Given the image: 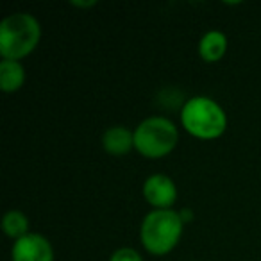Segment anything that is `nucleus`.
<instances>
[{"label":"nucleus","mask_w":261,"mask_h":261,"mask_svg":"<svg viewBox=\"0 0 261 261\" xmlns=\"http://www.w3.org/2000/svg\"><path fill=\"white\" fill-rule=\"evenodd\" d=\"M142 195L152 210H174L179 192L170 175L152 174L143 181Z\"/></svg>","instance_id":"obj_5"},{"label":"nucleus","mask_w":261,"mask_h":261,"mask_svg":"<svg viewBox=\"0 0 261 261\" xmlns=\"http://www.w3.org/2000/svg\"><path fill=\"white\" fill-rule=\"evenodd\" d=\"M27 79L25 66L20 61H9L2 59L0 61V90L4 93H16L23 88Z\"/></svg>","instance_id":"obj_9"},{"label":"nucleus","mask_w":261,"mask_h":261,"mask_svg":"<svg viewBox=\"0 0 261 261\" xmlns=\"http://www.w3.org/2000/svg\"><path fill=\"white\" fill-rule=\"evenodd\" d=\"M109 261H143V256L133 247H120L109 256Z\"/></svg>","instance_id":"obj_11"},{"label":"nucleus","mask_w":261,"mask_h":261,"mask_svg":"<svg viewBox=\"0 0 261 261\" xmlns=\"http://www.w3.org/2000/svg\"><path fill=\"white\" fill-rule=\"evenodd\" d=\"M185 218L175 210H150L140 224V243L150 256H167L179 245Z\"/></svg>","instance_id":"obj_2"},{"label":"nucleus","mask_w":261,"mask_h":261,"mask_svg":"<svg viewBox=\"0 0 261 261\" xmlns=\"http://www.w3.org/2000/svg\"><path fill=\"white\" fill-rule=\"evenodd\" d=\"M102 149L113 158H123L135 150V133L125 125H111L102 135Z\"/></svg>","instance_id":"obj_7"},{"label":"nucleus","mask_w":261,"mask_h":261,"mask_svg":"<svg viewBox=\"0 0 261 261\" xmlns=\"http://www.w3.org/2000/svg\"><path fill=\"white\" fill-rule=\"evenodd\" d=\"M2 231L8 238H11L13 242L27 236L31 231V222L23 211L20 210H9L2 217Z\"/></svg>","instance_id":"obj_10"},{"label":"nucleus","mask_w":261,"mask_h":261,"mask_svg":"<svg viewBox=\"0 0 261 261\" xmlns=\"http://www.w3.org/2000/svg\"><path fill=\"white\" fill-rule=\"evenodd\" d=\"M54 247L47 236L29 232L11 247V261H54Z\"/></svg>","instance_id":"obj_6"},{"label":"nucleus","mask_w":261,"mask_h":261,"mask_svg":"<svg viewBox=\"0 0 261 261\" xmlns=\"http://www.w3.org/2000/svg\"><path fill=\"white\" fill-rule=\"evenodd\" d=\"M41 41V23L25 11L11 13L0 22V56L9 61L29 58Z\"/></svg>","instance_id":"obj_3"},{"label":"nucleus","mask_w":261,"mask_h":261,"mask_svg":"<svg viewBox=\"0 0 261 261\" xmlns=\"http://www.w3.org/2000/svg\"><path fill=\"white\" fill-rule=\"evenodd\" d=\"M229 48V38L224 31L211 29L202 34L197 45V52L199 58L204 63H218L225 58Z\"/></svg>","instance_id":"obj_8"},{"label":"nucleus","mask_w":261,"mask_h":261,"mask_svg":"<svg viewBox=\"0 0 261 261\" xmlns=\"http://www.w3.org/2000/svg\"><path fill=\"white\" fill-rule=\"evenodd\" d=\"M135 150L145 160H163L179 143V129L170 118L161 115L147 116L133 129Z\"/></svg>","instance_id":"obj_4"},{"label":"nucleus","mask_w":261,"mask_h":261,"mask_svg":"<svg viewBox=\"0 0 261 261\" xmlns=\"http://www.w3.org/2000/svg\"><path fill=\"white\" fill-rule=\"evenodd\" d=\"M73 8H83V9H88V8H95L97 6V0H90V2H72Z\"/></svg>","instance_id":"obj_12"},{"label":"nucleus","mask_w":261,"mask_h":261,"mask_svg":"<svg viewBox=\"0 0 261 261\" xmlns=\"http://www.w3.org/2000/svg\"><path fill=\"white\" fill-rule=\"evenodd\" d=\"M179 122L192 138L213 142L225 135L229 120L225 109L213 97L195 95L182 102Z\"/></svg>","instance_id":"obj_1"}]
</instances>
